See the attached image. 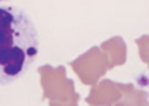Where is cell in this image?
<instances>
[{"label": "cell", "mask_w": 149, "mask_h": 106, "mask_svg": "<svg viewBox=\"0 0 149 106\" xmlns=\"http://www.w3.org/2000/svg\"><path fill=\"white\" fill-rule=\"evenodd\" d=\"M39 54L35 25L25 10L0 4V85L19 79Z\"/></svg>", "instance_id": "cell-1"}, {"label": "cell", "mask_w": 149, "mask_h": 106, "mask_svg": "<svg viewBox=\"0 0 149 106\" xmlns=\"http://www.w3.org/2000/svg\"><path fill=\"white\" fill-rule=\"evenodd\" d=\"M38 73L43 89L42 101L48 100L49 106H79L81 94L75 92L74 80L68 78L65 66L43 65Z\"/></svg>", "instance_id": "cell-2"}, {"label": "cell", "mask_w": 149, "mask_h": 106, "mask_svg": "<svg viewBox=\"0 0 149 106\" xmlns=\"http://www.w3.org/2000/svg\"><path fill=\"white\" fill-rule=\"evenodd\" d=\"M69 65L84 85L96 84L110 70L108 56L100 49V47H91Z\"/></svg>", "instance_id": "cell-3"}, {"label": "cell", "mask_w": 149, "mask_h": 106, "mask_svg": "<svg viewBox=\"0 0 149 106\" xmlns=\"http://www.w3.org/2000/svg\"><path fill=\"white\" fill-rule=\"evenodd\" d=\"M123 88V83L100 79L96 84L91 85L90 93L84 101L88 106H113L122 97Z\"/></svg>", "instance_id": "cell-4"}, {"label": "cell", "mask_w": 149, "mask_h": 106, "mask_svg": "<svg viewBox=\"0 0 149 106\" xmlns=\"http://www.w3.org/2000/svg\"><path fill=\"white\" fill-rule=\"evenodd\" d=\"M100 49L109 58L110 69L122 66L126 64L127 60V45L121 36H113V38L105 40L101 43Z\"/></svg>", "instance_id": "cell-5"}, {"label": "cell", "mask_w": 149, "mask_h": 106, "mask_svg": "<svg viewBox=\"0 0 149 106\" xmlns=\"http://www.w3.org/2000/svg\"><path fill=\"white\" fill-rule=\"evenodd\" d=\"M113 106H148V92L137 89L132 83L125 84L122 97Z\"/></svg>", "instance_id": "cell-6"}, {"label": "cell", "mask_w": 149, "mask_h": 106, "mask_svg": "<svg viewBox=\"0 0 149 106\" xmlns=\"http://www.w3.org/2000/svg\"><path fill=\"white\" fill-rule=\"evenodd\" d=\"M136 44L140 48V57L141 61L148 64V35H143L140 39L136 40Z\"/></svg>", "instance_id": "cell-7"}]
</instances>
